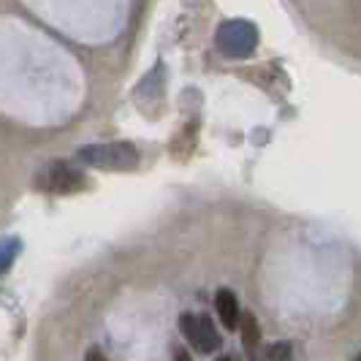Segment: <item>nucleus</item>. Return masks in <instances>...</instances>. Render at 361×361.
Masks as SVG:
<instances>
[{
	"label": "nucleus",
	"mask_w": 361,
	"mask_h": 361,
	"mask_svg": "<svg viewBox=\"0 0 361 361\" xmlns=\"http://www.w3.org/2000/svg\"><path fill=\"white\" fill-rule=\"evenodd\" d=\"M79 158L92 169L106 171H130L139 166V152L128 142H111V145H90L79 149Z\"/></svg>",
	"instance_id": "obj_1"
},
{
	"label": "nucleus",
	"mask_w": 361,
	"mask_h": 361,
	"mask_svg": "<svg viewBox=\"0 0 361 361\" xmlns=\"http://www.w3.org/2000/svg\"><path fill=\"white\" fill-rule=\"evenodd\" d=\"M180 329H182V334H185V340L193 345L196 353H204V356H207V353L220 350V345H223V340H220V334H217V329L209 315L182 312Z\"/></svg>",
	"instance_id": "obj_2"
},
{
	"label": "nucleus",
	"mask_w": 361,
	"mask_h": 361,
	"mask_svg": "<svg viewBox=\"0 0 361 361\" xmlns=\"http://www.w3.org/2000/svg\"><path fill=\"white\" fill-rule=\"evenodd\" d=\"M258 33L250 22H242V19H231L220 27L217 33V47L220 52L228 54V57H245V54L253 52Z\"/></svg>",
	"instance_id": "obj_3"
},
{
	"label": "nucleus",
	"mask_w": 361,
	"mask_h": 361,
	"mask_svg": "<svg viewBox=\"0 0 361 361\" xmlns=\"http://www.w3.org/2000/svg\"><path fill=\"white\" fill-rule=\"evenodd\" d=\"M85 185L82 174L73 171L68 163H52L49 171H47V188L54 193H73Z\"/></svg>",
	"instance_id": "obj_4"
},
{
	"label": "nucleus",
	"mask_w": 361,
	"mask_h": 361,
	"mask_svg": "<svg viewBox=\"0 0 361 361\" xmlns=\"http://www.w3.org/2000/svg\"><path fill=\"white\" fill-rule=\"evenodd\" d=\"M215 310L220 324L226 326L228 331L242 329V315H239V302H236V293L228 288H220L215 293Z\"/></svg>",
	"instance_id": "obj_5"
},
{
	"label": "nucleus",
	"mask_w": 361,
	"mask_h": 361,
	"mask_svg": "<svg viewBox=\"0 0 361 361\" xmlns=\"http://www.w3.org/2000/svg\"><path fill=\"white\" fill-rule=\"evenodd\" d=\"M258 340H261L258 324H255V318L250 312H245V315H242V343L247 348V353H253V348L258 345Z\"/></svg>",
	"instance_id": "obj_6"
},
{
	"label": "nucleus",
	"mask_w": 361,
	"mask_h": 361,
	"mask_svg": "<svg viewBox=\"0 0 361 361\" xmlns=\"http://www.w3.org/2000/svg\"><path fill=\"white\" fill-rule=\"evenodd\" d=\"M267 361H293V353H290L288 343H274L267 350Z\"/></svg>",
	"instance_id": "obj_7"
},
{
	"label": "nucleus",
	"mask_w": 361,
	"mask_h": 361,
	"mask_svg": "<svg viewBox=\"0 0 361 361\" xmlns=\"http://www.w3.org/2000/svg\"><path fill=\"white\" fill-rule=\"evenodd\" d=\"M171 361H193V359H190V353L182 345H171Z\"/></svg>",
	"instance_id": "obj_8"
},
{
	"label": "nucleus",
	"mask_w": 361,
	"mask_h": 361,
	"mask_svg": "<svg viewBox=\"0 0 361 361\" xmlns=\"http://www.w3.org/2000/svg\"><path fill=\"white\" fill-rule=\"evenodd\" d=\"M85 361H109V359H106V353H104V350L90 348V350H87V356H85Z\"/></svg>",
	"instance_id": "obj_9"
},
{
	"label": "nucleus",
	"mask_w": 361,
	"mask_h": 361,
	"mask_svg": "<svg viewBox=\"0 0 361 361\" xmlns=\"http://www.w3.org/2000/svg\"><path fill=\"white\" fill-rule=\"evenodd\" d=\"M217 361H236L234 356H223V359H217Z\"/></svg>",
	"instance_id": "obj_10"
},
{
	"label": "nucleus",
	"mask_w": 361,
	"mask_h": 361,
	"mask_svg": "<svg viewBox=\"0 0 361 361\" xmlns=\"http://www.w3.org/2000/svg\"><path fill=\"white\" fill-rule=\"evenodd\" d=\"M356 361H361V356H359V359H356Z\"/></svg>",
	"instance_id": "obj_11"
},
{
	"label": "nucleus",
	"mask_w": 361,
	"mask_h": 361,
	"mask_svg": "<svg viewBox=\"0 0 361 361\" xmlns=\"http://www.w3.org/2000/svg\"><path fill=\"white\" fill-rule=\"evenodd\" d=\"M250 361H255V359H250Z\"/></svg>",
	"instance_id": "obj_12"
}]
</instances>
